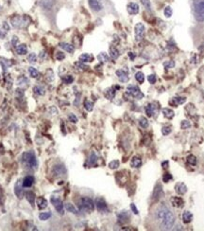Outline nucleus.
<instances>
[{
	"label": "nucleus",
	"mask_w": 204,
	"mask_h": 231,
	"mask_svg": "<svg viewBox=\"0 0 204 231\" xmlns=\"http://www.w3.org/2000/svg\"><path fill=\"white\" fill-rule=\"evenodd\" d=\"M187 162L189 163L190 165L195 166V165H196V157L193 154H190V155L187 156Z\"/></svg>",
	"instance_id": "obj_40"
},
{
	"label": "nucleus",
	"mask_w": 204,
	"mask_h": 231,
	"mask_svg": "<svg viewBox=\"0 0 204 231\" xmlns=\"http://www.w3.org/2000/svg\"><path fill=\"white\" fill-rule=\"evenodd\" d=\"M154 113H155L154 104L150 103V104H148L147 106H146V114H147V117H152Z\"/></svg>",
	"instance_id": "obj_31"
},
{
	"label": "nucleus",
	"mask_w": 204,
	"mask_h": 231,
	"mask_svg": "<svg viewBox=\"0 0 204 231\" xmlns=\"http://www.w3.org/2000/svg\"><path fill=\"white\" fill-rule=\"evenodd\" d=\"M79 207L80 210H85V211H88V212H92L94 209V203L89 197H82L79 201Z\"/></svg>",
	"instance_id": "obj_5"
},
{
	"label": "nucleus",
	"mask_w": 204,
	"mask_h": 231,
	"mask_svg": "<svg viewBox=\"0 0 204 231\" xmlns=\"http://www.w3.org/2000/svg\"><path fill=\"white\" fill-rule=\"evenodd\" d=\"M171 131H172V129H171V127H170V126H164V127L162 128V134H164V135L169 134L170 133H171Z\"/></svg>",
	"instance_id": "obj_45"
},
{
	"label": "nucleus",
	"mask_w": 204,
	"mask_h": 231,
	"mask_svg": "<svg viewBox=\"0 0 204 231\" xmlns=\"http://www.w3.org/2000/svg\"><path fill=\"white\" fill-rule=\"evenodd\" d=\"M22 162L23 164L29 169L37 168V159L35 153L33 152H26L22 155Z\"/></svg>",
	"instance_id": "obj_2"
},
{
	"label": "nucleus",
	"mask_w": 204,
	"mask_h": 231,
	"mask_svg": "<svg viewBox=\"0 0 204 231\" xmlns=\"http://www.w3.org/2000/svg\"><path fill=\"white\" fill-rule=\"evenodd\" d=\"M128 219H130V216L128 214V211H121L118 214V220L121 223H126L128 221Z\"/></svg>",
	"instance_id": "obj_27"
},
{
	"label": "nucleus",
	"mask_w": 204,
	"mask_h": 231,
	"mask_svg": "<svg viewBox=\"0 0 204 231\" xmlns=\"http://www.w3.org/2000/svg\"><path fill=\"white\" fill-rule=\"evenodd\" d=\"M37 205L40 209H44L47 207V201L44 197H38L37 198Z\"/></svg>",
	"instance_id": "obj_26"
},
{
	"label": "nucleus",
	"mask_w": 204,
	"mask_h": 231,
	"mask_svg": "<svg viewBox=\"0 0 204 231\" xmlns=\"http://www.w3.org/2000/svg\"><path fill=\"white\" fill-rule=\"evenodd\" d=\"M68 119H69V121H71L72 123H77V122L79 121L78 118L74 114H69V115H68Z\"/></svg>",
	"instance_id": "obj_49"
},
{
	"label": "nucleus",
	"mask_w": 204,
	"mask_h": 231,
	"mask_svg": "<svg viewBox=\"0 0 204 231\" xmlns=\"http://www.w3.org/2000/svg\"><path fill=\"white\" fill-rule=\"evenodd\" d=\"M75 65H76L78 68L81 69V70H86L88 68V66L86 65H84V63H81V62H78L75 64Z\"/></svg>",
	"instance_id": "obj_48"
},
{
	"label": "nucleus",
	"mask_w": 204,
	"mask_h": 231,
	"mask_svg": "<svg viewBox=\"0 0 204 231\" xmlns=\"http://www.w3.org/2000/svg\"><path fill=\"white\" fill-rule=\"evenodd\" d=\"M190 126H191V123L188 120H182L181 122V128L183 129V130H186V129L190 128Z\"/></svg>",
	"instance_id": "obj_46"
},
{
	"label": "nucleus",
	"mask_w": 204,
	"mask_h": 231,
	"mask_svg": "<svg viewBox=\"0 0 204 231\" xmlns=\"http://www.w3.org/2000/svg\"><path fill=\"white\" fill-rule=\"evenodd\" d=\"M29 73L32 78H39V76H40V73L34 68V67H31V66L29 67Z\"/></svg>",
	"instance_id": "obj_37"
},
{
	"label": "nucleus",
	"mask_w": 204,
	"mask_h": 231,
	"mask_svg": "<svg viewBox=\"0 0 204 231\" xmlns=\"http://www.w3.org/2000/svg\"><path fill=\"white\" fill-rule=\"evenodd\" d=\"M64 207H65V209L67 210L68 212H71V213H73V214H78L79 212H78V210H77V208L74 207V205H72L71 203H66L65 205H64Z\"/></svg>",
	"instance_id": "obj_30"
},
{
	"label": "nucleus",
	"mask_w": 204,
	"mask_h": 231,
	"mask_svg": "<svg viewBox=\"0 0 204 231\" xmlns=\"http://www.w3.org/2000/svg\"><path fill=\"white\" fill-rule=\"evenodd\" d=\"M53 172L55 173L56 175H59V176H62V175H64L66 173V169L64 168L63 165H56L54 166L53 168Z\"/></svg>",
	"instance_id": "obj_17"
},
{
	"label": "nucleus",
	"mask_w": 204,
	"mask_h": 231,
	"mask_svg": "<svg viewBox=\"0 0 204 231\" xmlns=\"http://www.w3.org/2000/svg\"><path fill=\"white\" fill-rule=\"evenodd\" d=\"M156 80H157V79H156V76L154 75V74H152V75H149L147 77V81H149V84H151L156 83Z\"/></svg>",
	"instance_id": "obj_52"
},
{
	"label": "nucleus",
	"mask_w": 204,
	"mask_h": 231,
	"mask_svg": "<svg viewBox=\"0 0 204 231\" xmlns=\"http://www.w3.org/2000/svg\"><path fill=\"white\" fill-rule=\"evenodd\" d=\"M162 180H164V182L167 183L170 180H172V175L170 173H165V174H164V176H162Z\"/></svg>",
	"instance_id": "obj_51"
},
{
	"label": "nucleus",
	"mask_w": 204,
	"mask_h": 231,
	"mask_svg": "<svg viewBox=\"0 0 204 231\" xmlns=\"http://www.w3.org/2000/svg\"><path fill=\"white\" fill-rule=\"evenodd\" d=\"M120 165V162L118 160H113L111 161L110 163H109V168H110L111 169H117Z\"/></svg>",
	"instance_id": "obj_41"
},
{
	"label": "nucleus",
	"mask_w": 204,
	"mask_h": 231,
	"mask_svg": "<svg viewBox=\"0 0 204 231\" xmlns=\"http://www.w3.org/2000/svg\"><path fill=\"white\" fill-rule=\"evenodd\" d=\"M135 30V40L136 41H141L143 38H144V35H145V30H146V29H145V26H144V24H142V23H137L135 25V29H134Z\"/></svg>",
	"instance_id": "obj_8"
},
{
	"label": "nucleus",
	"mask_w": 204,
	"mask_h": 231,
	"mask_svg": "<svg viewBox=\"0 0 204 231\" xmlns=\"http://www.w3.org/2000/svg\"><path fill=\"white\" fill-rule=\"evenodd\" d=\"M94 205L97 206V208L98 211H100V212H106V211H108L107 204H106L105 200L103 198H101V197H98V198H97L96 204H94Z\"/></svg>",
	"instance_id": "obj_9"
},
{
	"label": "nucleus",
	"mask_w": 204,
	"mask_h": 231,
	"mask_svg": "<svg viewBox=\"0 0 204 231\" xmlns=\"http://www.w3.org/2000/svg\"><path fill=\"white\" fill-rule=\"evenodd\" d=\"M194 13L196 21H204V0H194Z\"/></svg>",
	"instance_id": "obj_3"
},
{
	"label": "nucleus",
	"mask_w": 204,
	"mask_h": 231,
	"mask_svg": "<svg viewBox=\"0 0 204 231\" xmlns=\"http://www.w3.org/2000/svg\"><path fill=\"white\" fill-rule=\"evenodd\" d=\"M34 90V93H36L37 95H40V96H43V95H45V88L43 86H40V85H37L33 88Z\"/></svg>",
	"instance_id": "obj_36"
},
{
	"label": "nucleus",
	"mask_w": 204,
	"mask_h": 231,
	"mask_svg": "<svg viewBox=\"0 0 204 231\" xmlns=\"http://www.w3.org/2000/svg\"><path fill=\"white\" fill-rule=\"evenodd\" d=\"M84 107H85V109L87 111L91 112L93 110V108H94V103H92V101H90V100H85V101H84Z\"/></svg>",
	"instance_id": "obj_39"
},
{
	"label": "nucleus",
	"mask_w": 204,
	"mask_h": 231,
	"mask_svg": "<svg viewBox=\"0 0 204 231\" xmlns=\"http://www.w3.org/2000/svg\"><path fill=\"white\" fill-rule=\"evenodd\" d=\"M186 99L185 98H182V97H175L171 100L170 101V104H173L174 106H178L180 104H182L185 103Z\"/></svg>",
	"instance_id": "obj_22"
},
{
	"label": "nucleus",
	"mask_w": 204,
	"mask_h": 231,
	"mask_svg": "<svg viewBox=\"0 0 204 231\" xmlns=\"http://www.w3.org/2000/svg\"><path fill=\"white\" fill-rule=\"evenodd\" d=\"M88 4H89L90 8L94 11H99L103 9V6L98 0H88Z\"/></svg>",
	"instance_id": "obj_12"
},
{
	"label": "nucleus",
	"mask_w": 204,
	"mask_h": 231,
	"mask_svg": "<svg viewBox=\"0 0 204 231\" xmlns=\"http://www.w3.org/2000/svg\"><path fill=\"white\" fill-rule=\"evenodd\" d=\"M135 79H136V81H137L139 84H143V83H144V81H145L144 73L141 72V71L137 72V73L135 74Z\"/></svg>",
	"instance_id": "obj_35"
},
{
	"label": "nucleus",
	"mask_w": 204,
	"mask_h": 231,
	"mask_svg": "<svg viewBox=\"0 0 204 231\" xmlns=\"http://www.w3.org/2000/svg\"><path fill=\"white\" fill-rule=\"evenodd\" d=\"M29 21H30L29 17L26 15H15L11 17V25L14 27V28H19V29L26 27L29 24Z\"/></svg>",
	"instance_id": "obj_4"
},
{
	"label": "nucleus",
	"mask_w": 204,
	"mask_h": 231,
	"mask_svg": "<svg viewBox=\"0 0 204 231\" xmlns=\"http://www.w3.org/2000/svg\"><path fill=\"white\" fill-rule=\"evenodd\" d=\"M115 73H116V76L118 77L119 81H122V83H127L128 81V75L125 70L119 69V70H116Z\"/></svg>",
	"instance_id": "obj_16"
},
{
	"label": "nucleus",
	"mask_w": 204,
	"mask_h": 231,
	"mask_svg": "<svg viewBox=\"0 0 204 231\" xmlns=\"http://www.w3.org/2000/svg\"><path fill=\"white\" fill-rule=\"evenodd\" d=\"M164 13H165V16L166 17V18H170L172 16V13H173V11H172V9H171V7L170 6H167V7H165V11H164Z\"/></svg>",
	"instance_id": "obj_42"
},
{
	"label": "nucleus",
	"mask_w": 204,
	"mask_h": 231,
	"mask_svg": "<svg viewBox=\"0 0 204 231\" xmlns=\"http://www.w3.org/2000/svg\"><path fill=\"white\" fill-rule=\"evenodd\" d=\"M64 57H65L64 53L60 52V51L57 52V55H56V58H57V60H59V61H62V60H63V59H64Z\"/></svg>",
	"instance_id": "obj_53"
},
{
	"label": "nucleus",
	"mask_w": 204,
	"mask_h": 231,
	"mask_svg": "<svg viewBox=\"0 0 204 231\" xmlns=\"http://www.w3.org/2000/svg\"><path fill=\"white\" fill-rule=\"evenodd\" d=\"M50 201H51V204L53 205V207H55V209L57 210V211L60 214L63 215L64 213V206H63V201L60 200V198H58V197H56V196H52Z\"/></svg>",
	"instance_id": "obj_7"
},
{
	"label": "nucleus",
	"mask_w": 204,
	"mask_h": 231,
	"mask_svg": "<svg viewBox=\"0 0 204 231\" xmlns=\"http://www.w3.org/2000/svg\"><path fill=\"white\" fill-rule=\"evenodd\" d=\"M131 166L132 168H140L142 166V160L139 156H134L131 161Z\"/></svg>",
	"instance_id": "obj_23"
},
{
	"label": "nucleus",
	"mask_w": 204,
	"mask_h": 231,
	"mask_svg": "<svg viewBox=\"0 0 204 231\" xmlns=\"http://www.w3.org/2000/svg\"><path fill=\"white\" fill-rule=\"evenodd\" d=\"M63 83H64V84H72V83H73L74 79H73V77H72V76L67 75V76H63Z\"/></svg>",
	"instance_id": "obj_47"
},
{
	"label": "nucleus",
	"mask_w": 204,
	"mask_h": 231,
	"mask_svg": "<svg viewBox=\"0 0 204 231\" xmlns=\"http://www.w3.org/2000/svg\"><path fill=\"white\" fill-rule=\"evenodd\" d=\"M164 66L165 69H170V68H173V67L175 66V62L172 60L170 61H167V62H165L164 63Z\"/></svg>",
	"instance_id": "obj_44"
},
{
	"label": "nucleus",
	"mask_w": 204,
	"mask_h": 231,
	"mask_svg": "<svg viewBox=\"0 0 204 231\" xmlns=\"http://www.w3.org/2000/svg\"><path fill=\"white\" fill-rule=\"evenodd\" d=\"M79 62L81 63H89V62H93L94 61V56L92 54H88V53H83L79 57Z\"/></svg>",
	"instance_id": "obj_18"
},
{
	"label": "nucleus",
	"mask_w": 204,
	"mask_h": 231,
	"mask_svg": "<svg viewBox=\"0 0 204 231\" xmlns=\"http://www.w3.org/2000/svg\"><path fill=\"white\" fill-rule=\"evenodd\" d=\"M156 220L159 222L160 226L165 230H170L175 223V216L173 212L166 206L161 205L156 210Z\"/></svg>",
	"instance_id": "obj_1"
},
{
	"label": "nucleus",
	"mask_w": 204,
	"mask_h": 231,
	"mask_svg": "<svg viewBox=\"0 0 204 231\" xmlns=\"http://www.w3.org/2000/svg\"><path fill=\"white\" fill-rule=\"evenodd\" d=\"M115 92L116 91H115L114 87H111V88H109V89H107L105 91V96L109 100H113L115 96Z\"/></svg>",
	"instance_id": "obj_28"
},
{
	"label": "nucleus",
	"mask_w": 204,
	"mask_h": 231,
	"mask_svg": "<svg viewBox=\"0 0 204 231\" xmlns=\"http://www.w3.org/2000/svg\"><path fill=\"white\" fill-rule=\"evenodd\" d=\"M97 59H98V61H100L101 63H108L109 60H110V58H109V56H108V54L105 53V52L99 53L98 55H97Z\"/></svg>",
	"instance_id": "obj_33"
},
{
	"label": "nucleus",
	"mask_w": 204,
	"mask_h": 231,
	"mask_svg": "<svg viewBox=\"0 0 204 231\" xmlns=\"http://www.w3.org/2000/svg\"><path fill=\"white\" fill-rule=\"evenodd\" d=\"M110 56L112 59H117L119 57V51L113 46L110 47Z\"/></svg>",
	"instance_id": "obj_34"
},
{
	"label": "nucleus",
	"mask_w": 204,
	"mask_h": 231,
	"mask_svg": "<svg viewBox=\"0 0 204 231\" xmlns=\"http://www.w3.org/2000/svg\"><path fill=\"white\" fill-rule=\"evenodd\" d=\"M127 10H128V12L130 13L131 15H135L139 12V5L137 3L131 2V3L128 4Z\"/></svg>",
	"instance_id": "obj_10"
},
{
	"label": "nucleus",
	"mask_w": 204,
	"mask_h": 231,
	"mask_svg": "<svg viewBox=\"0 0 204 231\" xmlns=\"http://www.w3.org/2000/svg\"><path fill=\"white\" fill-rule=\"evenodd\" d=\"M59 46H60V49H63V50L67 51L68 53H73V52H74V50H75L74 46H72V45H70V44H68V43L62 42V43H60V44H59Z\"/></svg>",
	"instance_id": "obj_20"
},
{
	"label": "nucleus",
	"mask_w": 204,
	"mask_h": 231,
	"mask_svg": "<svg viewBox=\"0 0 204 231\" xmlns=\"http://www.w3.org/2000/svg\"><path fill=\"white\" fill-rule=\"evenodd\" d=\"M28 60L29 61L30 63H35V62H36V60H37V56H36V54H35V53H30V54H29V56H28Z\"/></svg>",
	"instance_id": "obj_50"
},
{
	"label": "nucleus",
	"mask_w": 204,
	"mask_h": 231,
	"mask_svg": "<svg viewBox=\"0 0 204 231\" xmlns=\"http://www.w3.org/2000/svg\"><path fill=\"white\" fill-rule=\"evenodd\" d=\"M162 168H164V169H166V168H167V166H168V161H165V162H162Z\"/></svg>",
	"instance_id": "obj_56"
},
{
	"label": "nucleus",
	"mask_w": 204,
	"mask_h": 231,
	"mask_svg": "<svg viewBox=\"0 0 204 231\" xmlns=\"http://www.w3.org/2000/svg\"><path fill=\"white\" fill-rule=\"evenodd\" d=\"M170 202H171V205L176 208H181L183 207V204H184V201L181 197H171Z\"/></svg>",
	"instance_id": "obj_14"
},
{
	"label": "nucleus",
	"mask_w": 204,
	"mask_h": 231,
	"mask_svg": "<svg viewBox=\"0 0 204 231\" xmlns=\"http://www.w3.org/2000/svg\"><path fill=\"white\" fill-rule=\"evenodd\" d=\"M51 217V212H43L39 215V219L41 221H46Z\"/></svg>",
	"instance_id": "obj_38"
},
{
	"label": "nucleus",
	"mask_w": 204,
	"mask_h": 231,
	"mask_svg": "<svg viewBox=\"0 0 204 231\" xmlns=\"http://www.w3.org/2000/svg\"><path fill=\"white\" fill-rule=\"evenodd\" d=\"M162 114H164L165 117L166 119H173L174 118V115H175L173 110L169 109V108H164V109H162Z\"/></svg>",
	"instance_id": "obj_29"
},
{
	"label": "nucleus",
	"mask_w": 204,
	"mask_h": 231,
	"mask_svg": "<svg viewBox=\"0 0 204 231\" xmlns=\"http://www.w3.org/2000/svg\"><path fill=\"white\" fill-rule=\"evenodd\" d=\"M131 53H132V52H130V53H128V56H131V59L133 60L135 56H134V55H132V54H131Z\"/></svg>",
	"instance_id": "obj_57"
},
{
	"label": "nucleus",
	"mask_w": 204,
	"mask_h": 231,
	"mask_svg": "<svg viewBox=\"0 0 204 231\" xmlns=\"http://www.w3.org/2000/svg\"><path fill=\"white\" fill-rule=\"evenodd\" d=\"M33 183H34V177L31 175L26 176V177L24 178V180L22 181V184H23L24 188H30Z\"/></svg>",
	"instance_id": "obj_19"
},
{
	"label": "nucleus",
	"mask_w": 204,
	"mask_h": 231,
	"mask_svg": "<svg viewBox=\"0 0 204 231\" xmlns=\"http://www.w3.org/2000/svg\"><path fill=\"white\" fill-rule=\"evenodd\" d=\"M175 191L178 194L183 195V194H185L186 191H187V187H186V185L184 184V183L179 182V183H177L176 186H175Z\"/></svg>",
	"instance_id": "obj_13"
},
{
	"label": "nucleus",
	"mask_w": 204,
	"mask_h": 231,
	"mask_svg": "<svg viewBox=\"0 0 204 231\" xmlns=\"http://www.w3.org/2000/svg\"><path fill=\"white\" fill-rule=\"evenodd\" d=\"M23 184L21 183V181H18L16 184H15V186H14V192H15V194L17 195V197L18 198H23V196H24V191H23Z\"/></svg>",
	"instance_id": "obj_15"
},
{
	"label": "nucleus",
	"mask_w": 204,
	"mask_h": 231,
	"mask_svg": "<svg viewBox=\"0 0 204 231\" xmlns=\"http://www.w3.org/2000/svg\"><path fill=\"white\" fill-rule=\"evenodd\" d=\"M141 2L143 3V5H144L147 10L150 9V2H149V0H141Z\"/></svg>",
	"instance_id": "obj_54"
},
{
	"label": "nucleus",
	"mask_w": 204,
	"mask_h": 231,
	"mask_svg": "<svg viewBox=\"0 0 204 231\" xmlns=\"http://www.w3.org/2000/svg\"><path fill=\"white\" fill-rule=\"evenodd\" d=\"M139 124H140V126H141L142 128H147V127H148V120H147L146 118L142 117V118L139 119Z\"/></svg>",
	"instance_id": "obj_43"
},
{
	"label": "nucleus",
	"mask_w": 204,
	"mask_h": 231,
	"mask_svg": "<svg viewBox=\"0 0 204 231\" xmlns=\"http://www.w3.org/2000/svg\"><path fill=\"white\" fill-rule=\"evenodd\" d=\"M35 199H36L35 194H34L32 191H29L26 193V200L30 203V205L32 207H34V205H35Z\"/></svg>",
	"instance_id": "obj_32"
},
{
	"label": "nucleus",
	"mask_w": 204,
	"mask_h": 231,
	"mask_svg": "<svg viewBox=\"0 0 204 231\" xmlns=\"http://www.w3.org/2000/svg\"><path fill=\"white\" fill-rule=\"evenodd\" d=\"M193 220V214L192 212L188 211V210H186V211L183 212L182 214V222L184 223H191Z\"/></svg>",
	"instance_id": "obj_21"
},
{
	"label": "nucleus",
	"mask_w": 204,
	"mask_h": 231,
	"mask_svg": "<svg viewBox=\"0 0 204 231\" xmlns=\"http://www.w3.org/2000/svg\"><path fill=\"white\" fill-rule=\"evenodd\" d=\"M97 161V155L94 153V152H92L90 153L89 158H88V165H89V166H94V165H96Z\"/></svg>",
	"instance_id": "obj_25"
},
{
	"label": "nucleus",
	"mask_w": 204,
	"mask_h": 231,
	"mask_svg": "<svg viewBox=\"0 0 204 231\" xmlns=\"http://www.w3.org/2000/svg\"><path fill=\"white\" fill-rule=\"evenodd\" d=\"M164 195V192H162V186H160L159 184L156 185L153 193H152V199L154 201H158L160 198H162V196Z\"/></svg>",
	"instance_id": "obj_11"
},
{
	"label": "nucleus",
	"mask_w": 204,
	"mask_h": 231,
	"mask_svg": "<svg viewBox=\"0 0 204 231\" xmlns=\"http://www.w3.org/2000/svg\"><path fill=\"white\" fill-rule=\"evenodd\" d=\"M16 52L19 55H25V54L28 53V49H26V46L24 44H21L16 46Z\"/></svg>",
	"instance_id": "obj_24"
},
{
	"label": "nucleus",
	"mask_w": 204,
	"mask_h": 231,
	"mask_svg": "<svg viewBox=\"0 0 204 231\" xmlns=\"http://www.w3.org/2000/svg\"><path fill=\"white\" fill-rule=\"evenodd\" d=\"M131 210H132V212L134 213V214H139V210L137 209V207H136V206L134 205V204L132 203V204H131Z\"/></svg>",
	"instance_id": "obj_55"
},
{
	"label": "nucleus",
	"mask_w": 204,
	"mask_h": 231,
	"mask_svg": "<svg viewBox=\"0 0 204 231\" xmlns=\"http://www.w3.org/2000/svg\"><path fill=\"white\" fill-rule=\"evenodd\" d=\"M127 92L130 95H131L133 98L137 99V100H141L144 98V94L141 92L140 88L136 85H132V84L128 85L127 87Z\"/></svg>",
	"instance_id": "obj_6"
}]
</instances>
